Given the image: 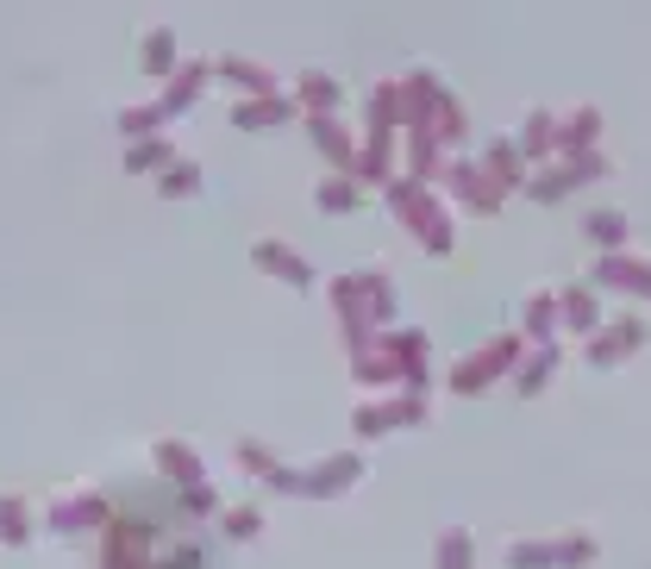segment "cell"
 Wrapping results in <instances>:
<instances>
[{"mask_svg":"<svg viewBox=\"0 0 651 569\" xmlns=\"http://www.w3.org/2000/svg\"><path fill=\"white\" fill-rule=\"evenodd\" d=\"M238 120H245V125H263V120H282V100H257V107H245V113H238Z\"/></svg>","mask_w":651,"mask_h":569,"instance_id":"cell-1","label":"cell"},{"mask_svg":"<svg viewBox=\"0 0 651 569\" xmlns=\"http://www.w3.org/2000/svg\"><path fill=\"white\" fill-rule=\"evenodd\" d=\"M307 100H314V107H332V100H339V88H332V82H320V75H307Z\"/></svg>","mask_w":651,"mask_h":569,"instance_id":"cell-2","label":"cell"},{"mask_svg":"<svg viewBox=\"0 0 651 569\" xmlns=\"http://www.w3.org/2000/svg\"><path fill=\"white\" fill-rule=\"evenodd\" d=\"M589 232H595V238H626V225L614 220V213H595V220H589Z\"/></svg>","mask_w":651,"mask_h":569,"instance_id":"cell-3","label":"cell"},{"mask_svg":"<svg viewBox=\"0 0 651 569\" xmlns=\"http://www.w3.org/2000/svg\"><path fill=\"white\" fill-rule=\"evenodd\" d=\"M464 551H470V545H464V532H451V539H445V569H464Z\"/></svg>","mask_w":651,"mask_h":569,"instance_id":"cell-4","label":"cell"}]
</instances>
